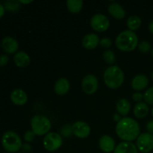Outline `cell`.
I'll return each instance as SVG.
<instances>
[{"instance_id":"6da1fadb","label":"cell","mask_w":153,"mask_h":153,"mask_svg":"<svg viewBox=\"0 0 153 153\" xmlns=\"http://www.w3.org/2000/svg\"><path fill=\"white\" fill-rule=\"evenodd\" d=\"M115 131L117 135L121 140L132 142L137 140L140 134V127L137 120L131 117H125L117 123Z\"/></svg>"},{"instance_id":"7a4b0ae2","label":"cell","mask_w":153,"mask_h":153,"mask_svg":"<svg viewBox=\"0 0 153 153\" xmlns=\"http://www.w3.org/2000/svg\"><path fill=\"white\" fill-rule=\"evenodd\" d=\"M138 37L134 31L124 30L115 39V45L122 52H132L138 46Z\"/></svg>"},{"instance_id":"3957f363","label":"cell","mask_w":153,"mask_h":153,"mask_svg":"<svg viewBox=\"0 0 153 153\" xmlns=\"http://www.w3.org/2000/svg\"><path fill=\"white\" fill-rule=\"evenodd\" d=\"M103 80L108 88L115 90L122 86L125 80V75L119 66L112 65L105 70Z\"/></svg>"},{"instance_id":"277c9868","label":"cell","mask_w":153,"mask_h":153,"mask_svg":"<svg viewBox=\"0 0 153 153\" xmlns=\"http://www.w3.org/2000/svg\"><path fill=\"white\" fill-rule=\"evenodd\" d=\"M1 142L4 150L9 153L19 152L23 144L19 134L13 131H5L1 137Z\"/></svg>"},{"instance_id":"5b68a950","label":"cell","mask_w":153,"mask_h":153,"mask_svg":"<svg viewBox=\"0 0 153 153\" xmlns=\"http://www.w3.org/2000/svg\"><path fill=\"white\" fill-rule=\"evenodd\" d=\"M31 131L36 136L46 135L52 128L50 120L46 116L37 114L33 117L30 122Z\"/></svg>"},{"instance_id":"8992f818","label":"cell","mask_w":153,"mask_h":153,"mask_svg":"<svg viewBox=\"0 0 153 153\" xmlns=\"http://www.w3.org/2000/svg\"><path fill=\"white\" fill-rule=\"evenodd\" d=\"M63 144V137L57 132H49L43 137V147L48 152H55L61 147Z\"/></svg>"},{"instance_id":"52a82bcc","label":"cell","mask_w":153,"mask_h":153,"mask_svg":"<svg viewBox=\"0 0 153 153\" xmlns=\"http://www.w3.org/2000/svg\"><path fill=\"white\" fill-rule=\"evenodd\" d=\"M90 24L94 31L97 32H104L109 28L110 21L105 15L102 13H97L91 17Z\"/></svg>"},{"instance_id":"ba28073f","label":"cell","mask_w":153,"mask_h":153,"mask_svg":"<svg viewBox=\"0 0 153 153\" xmlns=\"http://www.w3.org/2000/svg\"><path fill=\"white\" fill-rule=\"evenodd\" d=\"M136 146L142 153H149L153 149V135L148 132L140 134L136 140Z\"/></svg>"},{"instance_id":"9c48e42d","label":"cell","mask_w":153,"mask_h":153,"mask_svg":"<svg viewBox=\"0 0 153 153\" xmlns=\"http://www.w3.org/2000/svg\"><path fill=\"white\" fill-rule=\"evenodd\" d=\"M99 88V81L94 75L88 74L83 78L82 82V89L85 94L92 95Z\"/></svg>"},{"instance_id":"30bf717a","label":"cell","mask_w":153,"mask_h":153,"mask_svg":"<svg viewBox=\"0 0 153 153\" xmlns=\"http://www.w3.org/2000/svg\"><path fill=\"white\" fill-rule=\"evenodd\" d=\"M72 127L73 135L79 139H85L91 134V126L86 122L77 121L72 125Z\"/></svg>"},{"instance_id":"8fae6325","label":"cell","mask_w":153,"mask_h":153,"mask_svg":"<svg viewBox=\"0 0 153 153\" xmlns=\"http://www.w3.org/2000/svg\"><path fill=\"white\" fill-rule=\"evenodd\" d=\"M99 146L103 152L111 153L114 151L116 148V143L114 139L111 136L105 134L100 138Z\"/></svg>"},{"instance_id":"7c38bea8","label":"cell","mask_w":153,"mask_h":153,"mask_svg":"<svg viewBox=\"0 0 153 153\" xmlns=\"http://www.w3.org/2000/svg\"><path fill=\"white\" fill-rule=\"evenodd\" d=\"M1 47L7 54H16L19 49V43L17 40L10 36L4 37L1 40Z\"/></svg>"},{"instance_id":"4fadbf2b","label":"cell","mask_w":153,"mask_h":153,"mask_svg":"<svg viewBox=\"0 0 153 153\" xmlns=\"http://www.w3.org/2000/svg\"><path fill=\"white\" fill-rule=\"evenodd\" d=\"M149 79L146 75L139 74L134 76L131 82V86L136 92H140L147 88Z\"/></svg>"},{"instance_id":"5bb4252c","label":"cell","mask_w":153,"mask_h":153,"mask_svg":"<svg viewBox=\"0 0 153 153\" xmlns=\"http://www.w3.org/2000/svg\"><path fill=\"white\" fill-rule=\"evenodd\" d=\"M100 39L99 36L95 33H89L87 34L83 37L82 41V44L85 49L88 50H93L96 49L100 45Z\"/></svg>"},{"instance_id":"9a60e30c","label":"cell","mask_w":153,"mask_h":153,"mask_svg":"<svg viewBox=\"0 0 153 153\" xmlns=\"http://www.w3.org/2000/svg\"><path fill=\"white\" fill-rule=\"evenodd\" d=\"M10 98L12 102L18 106L24 105L28 102V96L26 93L23 90L19 89V88L15 89L12 91Z\"/></svg>"},{"instance_id":"2e32d148","label":"cell","mask_w":153,"mask_h":153,"mask_svg":"<svg viewBox=\"0 0 153 153\" xmlns=\"http://www.w3.org/2000/svg\"><path fill=\"white\" fill-rule=\"evenodd\" d=\"M70 84L67 78L61 77L56 81L54 85V91L58 96H64L69 92Z\"/></svg>"},{"instance_id":"e0dca14e","label":"cell","mask_w":153,"mask_h":153,"mask_svg":"<svg viewBox=\"0 0 153 153\" xmlns=\"http://www.w3.org/2000/svg\"><path fill=\"white\" fill-rule=\"evenodd\" d=\"M108 11L111 16L117 19H123L126 16V10L121 4L117 2H111L108 7Z\"/></svg>"},{"instance_id":"ac0fdd59","label":"cell","mask_w":153,"mask_h":153,"mask_svg":"<svg viewBox=\"0 0 153 153\" xmlns=\"http://www.w3.org/2000/svg\"><path fill=\"white\" fill-rule=\"evenodd\" d=\"M13 61L16 67L25 68L29 66L31 63V58L27 52L20 51L17 52L13 56Z\"/></svg>"},{"instance_id":"d6986e66","label":"cell","mask_w":153,"mask_h":153,"mask_svg":"<svg viewBox=\"0 0 153 153\" xmlns=\"http://www.w3.org/2000/svg\"><path fill=\"white\" fill-rule=\"evenodd\" d=\"M114 153H138V149L132 142L123 141L116 146Z\"/></svg>"},{"instance_id":"ffe728a7","label":"cell","mask_w":153,"mask_h":153,"mask_svg":"<svg viewBox=\"0 0 153 153\" xmlns=\"http://www.w3.org/2000/svg\"><path fill=\"white\" fill-rule=\"evenodd\" d=\"M131 108L130 102L125 98L120 99V100H118L116 105V109L117 113L120 114L121 116L124 117L130 113Z\"/></svg>"},{"instance_id":"44dd1931","label":"cell","mask_w":153,"mask_h":153,"mask_svg":"<svg viewBox=\"0 0 153 153\" xmlns=\"http://www.w3.org/2000/svg\"><path fill=\"white\" fill-rule=\"evenodd\" d=\"M149 105L145 102L136 103L134 110H133L134 117L138 119H143V118L146 117L149 114Z\"/></svg>"},{"instance_id":"7402d4cb","label":"cell","mask_w":153,"mask_h":153,"mask_svg":"<svg viewBox=\"0 0 153 153\" xmlns=\"http://www.w3.org/2000/svg\"><path fill=\"white\" fill-rule=\"evenodd\" d=\"M67 7L69 11L72 13H79L83 7V1L82 0H68Z\"/></svg>"},{"instance_id":"603a6c76","label":"cell","mask_w":153,"mask_h":153,"mask_svg":"<svg viewBox=\"0 0 153 153\" xmlns=\"http://www.w3.org/2000/svg\"><path fill=\"white\" fill-rule=\"evenodd\" d=\"M127 26H128V30L134 31L138 29L142 24V20L138 16L133 15V16H129L127 19Z\"/></svg>"},{"instance_id":"cb8c5ba5","label":"cell","mask_w":153,"mask_h":153,"mask_svg":"<svg viewBox=\"0 0 153 153\" xmlns=\"http://www.w3.org/2000/svg\"><path fill=\"white\" fill-rule=\"evenodd\" d=\"M21 3L19 1H16V0H7L4 2V7L5 10H8L10 12H15L17 11L19 8H20Z\"/></svg>"},{"instance_id":"d4e9b609","label":"cell","mask_w":153,"mask_h":153,"mask_svg":"<svg viewBox=\"0 0 153 153\" xmlns=\"http://www.w3.org/2000/svg\"><path fill=\"white\" fill-rule=\"evenodd\" d=\"M102 58L105 62L109 65H113L114 63L116 61V55H115L114 52L111 49H107L103 52Z\"/></svg>"},{"instance_id":"484cf974","label":"cell","mask_w":153,"mask_h":153,"mask_svg":"<svg viewBox=\"0 0 153 153\" xmlns=\"http://www.w3.org/2000/svg\"><path fill=\"white\" fill-rule=\"evenodd\" d=\"M60 134L64 138H69L73 134V127L70 124H66V125L63 126L60 131Z\"/></svg>"},{"instance_id":"4316f807","label":"cell","mask_w":153,"mask_h":153,"mask_svg":"<svg viewBox=\"0 0 153 153\" xmlns=\"http://www.w3.org/2000/svg\"><path fill=\"white\" fill-rule=\"evenodd\" d=\"M143 100L149 105H153V87L146 90L143 94Z\"/></svg>"},{"instance_id":"83f0119b","label":"cell","mask_w":153,"mask_h":153,"mask_svg":"<svg viewBox=\"0 0 153 153\" xmlns=\"http://www.w3.org/2000/svg\"><path fill=\"white\" fill-rule=\"evenodd\" d=\"M137 48H138L139 51H140L141 53L146 54L152 49V46H151V44L148 41H146V40H143V41H141L140 43H138Z\"/></svg>"},{"instance_id":"f1b7e54d","label":"cell","mask_w":153,"mask_h":153,"mask_svg":"<svg viewBox=\"0 0 153 153\" xmlns=\"http://www.w3.org/2000/svg\"><path fill=\"white\" fill-rule=\"evenodd\" d=\"M35 137L36 134L31 130H28L24 134L23 139L26 143H31V142L34 141V139H35Z\"/></svg>"},{"instance_id":"f546056e","label":"cell","mask_w":153,"mask_h":153,"mask_svg":"<svg viewBox=\"0 0 153 153\" xmlns=\"http://www.w3.org/2000/svg\"><path fill=\"white\" fill-rule=\"evenodd\" d=\"M100 45L103 49H108V48H110L111 46L112 41L108 37H103V38H102L100 40Z\"/></svg>"},{"instance_id":"4dcf8cb0","label":"cell","mask_w":153,"mask_h":153,"mask_svg":"<svg viewBox=\"0 0 153 153\" xmlns=\"http://www.w3.org/2000/svg\"><path fill=\"white\" fill-rule=\"evenodd\" d=\"M9 61V57L7 54H1L0 55V67H4L7 64Z\"/></svg>"},{"instance_id":"1f68e13d","label":"cell","mask_w":153,"mask_h":153,"mask_svg":"<svg viewBox=\"0 0 153 153\" xmlns=\"http://www.w3.org/2000/svg\"><path fill=\"white\" fill-rule=\"evenodd\" d=\"M132 100L137 103L140 102L143 100V94L140 92H135L132 94Z\"/></svg>"},{"instance_id":"d6a6232c","label":"cell","mask_w":153,"mask_h":153,"mask_svg":"<svg viewBox=\"0 0 153 153\" xmlns=\"http://www.w3.org/2000/svg\"><path fill=\"white\" fill-rule=\"evenodd\" d=\"M21 149H22V153H31L32 151V146L29 143H25L22 144Z\"/></svg>"},{"instance_id":"836d02e7","label":"cell","mask_w":153,"mask_h":153,"mask_svg":"<svg viewBox=\"0 0 153 153\" xmlns=\"http://www.w3.org/2000/svg\"><path fill=\"white\" fill-rule=\"evenodd\" d=\"M146 128L148 133L153 135V120H150L147 123Z\"/></svg>"},{"instance_id":"e575fe53","label":"cell","mask_w":153,"mask_h":153,"mask_svg":"<svg viewBox=\"0 0 153 153\" xmlns=\"http://www.w3.org/2000/svg\"><path fill=\"white\" fill-rule=\"evenodd\" d=\"M112 118H113V120L114 121V122H116L117 123H119L120 121L122 120V117H121V115L119 114L118 113H116L114 114L113 115V117H112Z\"/></svg>"},{"instance_id":"d590c367","label":"cell","mask_w":153,"mask_h":153,"mask_svg":"<svg viewBox=\"0 0 153 153\" xmlns=\"http://www.w3.org/2000/svg\"><path fill=\"white\" fill-rule=\"evenodd\" d=\"M4 13H5V8H4L3 4H0V19L4 16Z\"/></svg>"},{"instance_id":"8d00e7d4","label":"cell","mask_w":153,"mask_h":153,"mask_svg":"<svg viewBox=\"0 0 153 153\" xmlns=\"http://www.w3.org/2000/svg\"><path fill=\"white\" fill-rule=\"evenodd\" d=\"M148 29H149V31L151 33V34H153V20L151 21L150 23L149 24V26H148Z\"/></svg>"},{"instance_id":"74e56055","label":"cell","mask_w":153,"mask_h":153,"mask_svg":"<svg viewBox=\"0 0 153 153\" xmlns=\"http://www.w3.org/2000/svg\"><path fill=\"white\" fill-rule=\"evenodd\" d=\"M19 2L21 3V4H30V3H31V2H33V1L32 0H28V1H22V0H21V1H19Z\"/></svg>"},{"instance_id":"f35d334b","label":"cell","mask_w":153,"mask_h":153,"mask_svg":"<svg viewBox=\"0 0 153 153\" xmlns=\"http://www.w3.org/2000/svg\"><path fill=\"white\" fill-rule=\"evenodd\" d=\"M151 114H152V117H153V107H152V110H151Z\"/></svg>"},{"instance_id":"ab89813d","label":"cell","mask_w":153,"mask_h":153,"mask_svg":"<svg viewBox=\"0 0 153 153\" xmlns=\"http://www.w3.org/2000/svg\"><path fill=\"white\" fill-rule=\"evenodd\" d=\"M152 52V56L153 57V47H152V52Z\"/></svg>"},{"instance_id":"60d3db41","label":"cell","mask_w":153,"mask_h":153,"mask_svg":"<svg viewBox=\"0 0 153 153\" xmlns=\"http://www.w3.org/2000/svg\"><path fill=\"white\" fill-rule=\"evenodd\" d=\"M152 81H153V71H152Z\"/></svg>"},{"instance_id":"b9f144b4","label":"cell","mask_w":153,"mask_h":153,"mask_svg":"<svg viewBox=\"0 0 153 153\" xmlns=\"http://www.w3.org/2000/svg\"><path fill=\"white\" fill-rule=\"evenodd\" d=\"M17 153H22V152H17Z\"/></svg>"},{"instance_id":"7bdbcfd3","label":"cell","mask_w":153,"mask_h":153,"mask_svg":"<svg viewBox=\"0 0 153 153\" xmlns=\"http://www.w3.org/2000/svg\"><path fill=\"white\" fill-rule=\"evenodd\" d=\"M152 153H153V151H152Z\"/></svg>"},{"instance_id":"ee69618b","label":"cell","mask_w":153,"mask_h":153,"mask_svg":"<svg viewBox=\"0 0 153 153\" xmlns=\"http://www.w3.org/2000/svg\"><path fill=\"white\" fill-rule=\"evenodd\" d=\"M5 153H8V152H5Z\"/></svg>"}]
</instances>
